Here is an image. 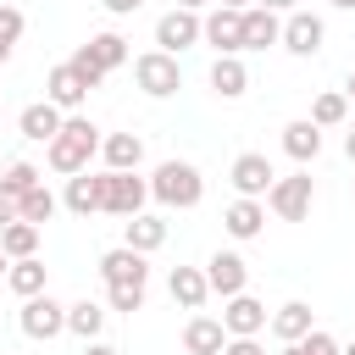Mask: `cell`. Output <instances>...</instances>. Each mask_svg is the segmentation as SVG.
<instances>
[{"instance_id":"1","label":"cell","mask_w":355,"mask_h":355,"mask_svg":"<svg viewBox=\"0 0 355 355\" xmlns=\"http://www.w3.org/2000/svg\"><path fill=\"white\" fill-rule=\"evenodd\" d=\"M100 139H105V133H100L89 116H78V111H72V116H67V128H61V133L44 144V161H50V172H61V178H78V172H89V161L100 155Z\"/></svg>"},{"instance_id":"2","label":"cell","mask_w":355,"mask_h":355,"mask_svg":"<svg viewBox=\"0 0 355 355\" xmlns=\"http://www.w3.org/2000/svg\"><path fill=\"white\" fill-rule=\"evenodd\" d=\"M150 200L155 205H166V211H194L200 200H205V178H200V166L194 161H161L155 172H150Z\"/></svg>"},{"instance_id":"3","label":"cell","mask_w":355,"mask_h":355,"mask_svg":"<svg viewBox=\"0 0 355 355\" xmlns=\"http://www.w3.org/2000/svg\"><path fill=\"white\" fill-rule=\"evenodd\" d=\"M311 200H316V178L300 166V172H288V178H277V183H272L266 211H272L277 222H305V216H311Z\"/></svg>"},{"instance_id":"4","label":"cell","mask_w":355,"mask_h":355,"mask_svg":"<svg viewBox=\"0 0 355 355\" xmlns=\"http://www.w3.org/2000/svg\"><path fill=\"white\" fill-rule=\"evenodd\" d=\"M133 83H139L150 100H166V94L183 89V67H178V55H166V50H144V55H133Z\"/></svg>"},{"instance_id":"5","label":"cell","mask_w":355,"mask_h":355,"mask_svg":"<svg viewBox=\"0 0 355 355\" xmlns=\"http://www.w3.org/2000/svg\"><path fill=\"white\" fill-rule=\"evenodd\" d=\"M194 44H205V17L200 11H161L155 17V50H166V55H183V50H194Z\"/></svg>"},{"instance_id":"6","label":"cell","mask_w":355,"mask_h":355,"mask_svg":"<svg viewBox=\"0 0 355 355\" xmlns=\"http://www.w3.org/2000/svg\"><path fill=\"white\" fill-rule=\"evenodd\" d=\"M17 327H22V338H33V344H50L55 333H67V305H61L55 294H33V300H22V311H17Z\"/></svg>"},{"instance_id":"7","label":"cell","mask_w":355,"mask_h":355,"mask_svg":"<svg viewBox=\"0 0 355 355\" xmlns=\"http://www.w3.org/2000/svg\"><path fill=\"white\" fill-rule=\"evenodd\" d=\"M227 183L239 189V200H266V194H272V183H277V172H272V161H266L261 150H244V155H233Z\"/></svg>"},{"instance_id":"8","label":"cell","mask_w":355,"mask_h":355,"mask_svg":"<svg viewBox=\"0 0 355 355\" xmlns=\"http://www.w3.org/2000/svg\"><path fill=\"white\" fill-rule=\"evenodd\" d=\"M144 200H150V178H139V172H105V216H139L144 211Z\"/></svg>"},{"instance_id":"9","label":"cell","mask_w":355,"mask_h":355,"mask_svg":"<svg viewBox=\"0 0 355 355\" xmlns=\"http://www.w3.org/2000/svg\"><path fill=\"white\" fill-rule=\"evenodd\" d=\"M322 44H327V22H322L316 11H288V17H283V50H288V55L311 61Z\"/></svg>"},{"instance_id":"10","label":"cell","mask_w":355,"mask_h":355,"mask_svg":"<svg viewBox=\"0 0 355 355\" xmlns=\"http://www.w3.org/2000/svg\"><path fill=\"white\" fill-rule=\"evenodd\" d=\"M266 305L244 288V294H233V300H222V327H227V338H261L266 333Z\"/></svg>"},{"instance_id":"11","label":"cell","mask_w":355,"mask_h":355,"mask_svg":"<svg viewBox=\"0 0 355 355\" xmlns=\"http://www.w3.org/2000/svg\"><path fill=\"white\" fill-rule=\"evenodd\" d=\"M205 283H211V294L233 300V294L250 288V261H244L239 250H216V255L205 261Z\"/></svg>"},{"instance_id":"12","label":"cell","mask_w":355,"mask_h":355,"mask_svg":"<svg viewBox=\"0 0 355 355\" xmlns=\"http://www.w3.org/2000/svg\"><path fill=\"white\" fill-rule=\"evenodd\" d=\"M100 277H105V288H116V283H139V288H144V283H150V255L116 244V250L100 255Z\"/></svg>"},{"instance_id":"13","label":"cell","mask_w":355,"mask_h":355,"mask_svg":"<svg viewBox=\"0 0 355 355\" xmlns=\"http://www.w3.org/2000/svg\"><path fill=\"white\" fill-rule=\"evenodd\" d=\"M205 44H211L216 55H239V50H244V11L216 6V11L205 17Z\"/></svg>"},{"instance_id":"14","label":"cell","mask_w":355,"mask_h":355,"mask_svg":"<svg viewBox=\"0 0 355 355\" xmlns=\"http://www.w3.org/2000/svg\"><path fill=\"white\" fill-rule=\"evenodd\" d=\"M183 349H189V355H222V349H227V327H222V316L194 311V316L183 322Z\"/></svg>"},{"instance_id":"15","label":"cell","mask_w":355,"mask_h":355,"mask_svg":"<svg viewBox=\"0 0 355 355\" xmlns=\"http://www.w3.org/2000/svg\"><path fill=\"white\" fill-rule=\"evenodd\" d=\"M44 100H50V105H61L67 116H72V111H78V105L89 100V83H83V78L72 72V61L50 67V78H44Z\"/></svg>"},{"instance_id":"16","label":"cell","mask_w":355,"mask_h":355,"mask_svg":"<svg viewBox=\"0 0 355 355\" xmlns=\"http://www.w3.org/2000/svg\"><path fill=\"white\" fill-rule=\"evenodd\" d=\"M17 128H22V139H33V144H50V139L67 128V111H61V105H50V100H33V105H22Z\"/></svg>"},{"instance_id":"17","label":"cell","mask_w":355,"mask_h":355,"mask_svg":"<svg viewBox=\"0 0 355 355\" xmlns=\"http://www.w3.org/2000/svg\"><path fill=\"white\" fill-rule=\"evenodd\" d=\"M61 205L72 211V216H94V211H105V172L94 178V172H78V178H67V194H61Z\"/></svg>"},{"instance_id":"18","label":"cell","mask_w":355,"mask_h":355,"mask_svg":"<svg viewBox=\"0 0 355 355\" xmlns=\"http://www.w3.org/2000/svg\"><path fill=\"white\" fill-rule=\"evenodd\" d=\"M166 294H172V305H183V311H200V305L211 300L205 266H172V277H166Z\"/></svg>"},{"instance_id":"19","label":"cell","mask_w":355,"mask_h":355,"mask_svg":"<svg viewBox=\"0 0 355 355\" xmlns=\"http://www.w3.org/2000/svg\"><path fill=\"white\" fill-rule=\"evenodd\" d=\"M266 327H272V338H277V344H300L305 333H316V322H311V305H305V300H283V305L272 311V322H266Z\"/></svg>"},{"instance_id":"20","label":"cell","mask_w":355,"mask_h":355,"mask_svg":"<svg viewBox=\"0 0 355 355\" xmlns=\"http://www.w3.org/2000/svg\"><path fill=\"white\" fill-rule=\"evenodd\" d=\"M283 155L300 161V166H311V161L322 155V128H316L311 116H294V122L283 128Z\"/></svg>"},{"instance_id":"21","label":"cell","mask_w":355,"mask_h":355,"mask_svg":"<svg viewBox=\"0 0 355 355\" xmlns=\"http://www.w3.org/2000/svg\"><path fill=\"white\" fill-rule=\"evenodd\" d=\"M100 161H105V172H139L144 139H139V133H105V139H100Z\"/></svg>"},{"instance_id":"22","label":"cell","mask_w":355,"mask_h":355,"mask_svg":"<svg viewBox=\"0 0 355 355\" xmlns=\"http://www.w3.org/2000/svg\"><path fill=\"white\" fill-rule=\"evenodd\" d=\"M222 227H227V239H261V227H266V200H233L227 211H222Z\"/></svg>"},{"instance_id":"23","label":"cell","mask_w":355,"mask_h":355,"mask_svg":"<svg viewBox=\"0 0 355 355\" xmlns=\"http://www.w3.org/2000/svg\"><path fill=\"white\" fill-rule=\"evenodd\" d=\"M122 244H128V250H139V255H155V250L166 244V222H161L155 211H139V216H128V222H122Z\"/></svg>"},{"instance_id":"24","label":"cell","mask_w":355,"mask_h":355,"mask_svg":"<svg viewBox=\"0 0 355 355\" xmlns=\"http://www.w3.org/2000/svg\"><path fill=\"white\" fill-rule=\"evenodd\" d=\"M266 44H283V17L266 6H250L244 11V50H266Z\"/></svg>"},{"instance_id":"25","label":"cell","mask_w":355,"mask_h":355,"mask_svg":"<svg viewBox=\"0 0 355 355\" xmlns=\"http://www.w3.org/2000/svg\"><path fill=\"white\" fill-rule=\"evenodd\" d=\"M6 288H11L17 300L50 294V272H44V261H39V255H28V261H11V272H6Z\"/></svg>"},{"instance_id":"26","label":"cell","mask_w":355,"mask_h":355,"mask_svg":"<svg viewBox=\"0 0 355 355\" xmlns=\"http://www.w3.org/2000/svg\"><path fill=\"white\" fill-rule=\"evenodd\" d=\"M211 89H216L222 100H239V94L250 89V67H244L239 55H216V61H211Z\"/></svg>"},{"instance_id":"27","label":"cell","mask_w":355,"mask_h":355,"mask_svg":"<svg viewBox=\"0 0 355 355\" xmlns=\"http://www.w3.org/2000/svg\"><path fill=\"white\" fill-rule=\"evenodd\" d=\"M100 327H105V305L100 300H72L67 305V333H78L89 344V338H100Z\"/></svg>"},{"instance_id":"28","label":"cell","mask_w":355,"mask_h":355,"mask_svg":"<svg viewBox=\"0 0 355 355\" xmlns=\"http://www.w3.org/2000/svg\"><path fill=\"white\" fill-rule=\"evenodd\" d=\"M311 122H316L322 133H327V128H344V122H349V94H344V89L316 94V100H311Z\"/></svg>"},{"instance_id":"29","label":"cell","mask_w":355,"mask_h":355,"mask_svg":"<svg viewBox=\"0 0 355 355\" xmlns=\"http://www.w3.org/2000/svg\"><path fill=\"white\" fill-rule=\"evenodd\" d=\"M89 55H94V61H100L105 72H116V67H128V61H133V50H128V39H122V33H111V28L89 39Z\"/></svg>"},{"instance_id":"30","label":"cell","mask_w":355,"mask_h":355,"mask_svg":"<svg viewBox=\"0 0 355 355\" xmlns=\"http://www.w3.org/2000/svg\"><path fill=\"white\" fill-rule=\"evenodd\" d=\"M55 205H61V200H55V194L39 183V189H28V194L17 200V222H33V227H44V222L55 216Z\"/></svg>"},{"instance_id":"31","label":"cell","mask_w":355,"mask_h":355,"mask_svg":"<svg viewBox=\"0 0 355 355\" xmlns=\"http://www.w3.org/2000/svg\"><path fill=\"white\" fill-rule=\"evenodd\" d=\"M39 233H44V227H33V222H11V227L0 233V250H6L11 261H28V255H39Z\"/></svg>"},{"instance_id":"32","label":"cell","mask_w":355,"mask_h":355,"mask_svg":"<svg viewBox=\"0 0 355 355\" xmlns=\"http://www.w3.org/2000/svg\"><path fill=\"white\" fill-rule=\"evenodd\" d=\"M44 178H39V166L33 161H6V172H0V189L11 194V200H22L28 189H39Z\"/></svg>"},{"instance_id":"33","label":"cell","mask_w":355,"mask_h":355,"mask_svg":"<svg viewBox=\"0 0 355 355\" xmlns=\"http://www.w3.org/2000/svg\"><path fill=\"white\" fill-rule=\"evenodd\" d=\"M105 311H122V316L144 311V288H139V283H116V288H105Z\"/></svg>"},{"instance_id":"34","label":"cell","mask_w":355,"mask_h":355,"mask_svg":"<svg viewBox=\"0 0 355 355\" xmlns=\"http://www.w3.org/2000/svg\"><path fill=\"white\" fill-rule=\"evenodd\" d=\"M22 28H28V22H22V11H17V6H0V67H6V55L17 50Z\"/></svg>"},{"instance_id":"35","label":"cell","mask_w":355,"mask_h":355,"mask_svg":"<svg viewBox=\"0 0 355 355\" xmlns=\"http://www.w3.org/2000/svg\"><path fill=\"white\" fill-rule=\"evenodd\" d=\"M67 61H72V72H78V78H83L89 89H100V83H105V67H100V61L89 55V44H78V50H72Z\"/></svg>"},{"instance_id":"36","label":"cell","mask_w":355,"mask_h":355,"mask_svg":"<svg viewBox=\"0 0 355 355\" xmlns=\"http://www.w3.org/2000/svg\"><path fill=\"white\" fill-rule=\"evenodd\" d=\"M300 344H305V355H338V349H344V344H338L333 333H322V327H316V333H305Z\"/></svg>"},{"instance_id":"37","label":"cell","mask_w":355,"mask_h":355,"mask_svg":"<svg viewBox=\"0 0 355 355\" xmlns=\"http://www.w3.org/2000/svg\"><path fill=\"white\" fill-rule=\"evenodd\" d=\"M222 355H266V349H261V338H227Z\"/></svg>"},{"instance_id":"38","label":"cell","mask_w":355,"mask_h":355,"mask_svg":"<svg viewBox=\"0 0 355 355\" xmlns=\"http://www.w3.org/2000/svg\"><path fill=\"white\" fill-rule=\"evenodd\" d=\"M100 6H105V11H111V17H133V11H139V6H144V0H100Z\"/></svg>"},{"instance_id":"39","label":"cell","mask_w":355,"mask_h":355,"mask_svg":"<svg viewBox=\"0 0 355 355\" xmlns=\"http://www.w3.org/2000/svg\"><path fill=\"white\" fill-rule=\"evenodd\" d=\"M11 222H17V200H11V194H6V189H0V233H6V227H11Z\"/></svg>"},{"instance_id":"40","label":"cell","mask_w":355,"mask_h":355,"mask_svg":"<svg viewBox=\"0 0 355 355\" xmlns=\"http://www.w3.org/2000/svg\"><path fill=\"white\" fill-rule=\"evenodd\" d=\"M255 6H266V11H277V17H288V11H300L294 0H255Z\"/></svg>"},{"instance_id":"41","label":"cell","mask_w":355,"mask_h":355,"mask_svg":"<svg viewBox=\"0 0 355 355\" xmlns=\"http://www.w3.org/2000/svg\"><path fill=\"white\" fill-rule=\"evenodd\" d=\"M83 355H122V349H111V344H100V338H89V344H83Z\"/></svg>"},{"instance_id":"42","label":"cell","mask_w":355,"mask_h":355,"mask_svg":"<svg viewBox=\"0 0 355 355\" xmlns=\"http://www.w3.org/2000/svg\"><path fill=\"white\" fill-rule=\"evenodd\" d=\"M178 11H200V6H211V0H172Z\"/></svg>"},{"instance_id":"43","label":"cell","mask_w":355,"mask_h":355,"mask_svg":"<svg viewBox=\"0 0 355 355\" xmlns=\"http://www.w3.org/2000/svg\"><path fill=\"white\" fill-rule=\"evenodd\" d=\"M216 6H227V11H250L255 0H216Z\"/></svg>"},{"instance_id":"44","label":"cell","mask_w":355,"mask_h":355,"mask_svg":"<svg viewBox=\"0 0 355 355\" xmlns=\"http://www.w3.org/2000/svg\"><path fill=\"white\" fill-rule=\"evenodd\" d=\"M344 155H349V161H355V128H349V133H344Z\"/></svg>"},{"instance_id":"45","label":"cell","mask_w":355,"mask_h":355,"mask_svg":"<svg viewBox=\"0 0 355 355\" xmlns=\"http://www.w3.org/2000/svg\"><path fill=\"white\" fill-rule=\"evenodd\" d=\"M6 272H11V255H6V250H0V283H6Z\"/></svg>"},{"instance_id":"46","label":"cell","mask_w":355,"mask_h":355,"mask_svg":"<svg viewBox=\"0 0 355 355\" xmlns=\"http://www.w3.org/2000/svg\"><path fill=\"white\" fill-rule=\"evenodd\" d=\"M277 355H305V344H283V349H277Z\"/></svg>"},{"instance_id":"47","label":"cell","mask_w":355,"mask_h":355,"mask_svg":"<svg viewBox=\"0 0 355 355\" xmlns=\"http://www.w3.org/2000/svg\"><path fill=\"white\" fill-rule=\"evenodd\" d=\"M344 94H349V100H355V72H349V83H344Z\"/></svg>"},{"instance_id":"48","label":"cell","mask_w":355,"mask_h":355,"mask_svg":"<svg viewBox=\"0 0 355 355\" xmlns=\"http://www.w3.org/2000/svg\"><path fill=\"white\" fill-rule=\"evenodd\" d=\"M333 6H338V11H355V0H333Z\"/></svg>"},{"instance_id":"49","label":"cell","mask_w":355,"mask_h":355,"mask_svg":"<svg viewBox=\"0 0 355 355\" xmlns=\"http://www.w3.org/2000/svg\"><path fill=\"white\" fill-rule=\"evenodd\" d=\"M338 355H355V338H349V344H344V349H338Z\"/></svg>"},{"instance_id":"50","label":"cell","mask_w":355,"mask_h":355,"mask_svg":"<svg viewBox=\"0 0 355 355\" xmlns=\"http://www.w3.org/2000/svg\"><path fill=\"white\" fill-rule=\"evenodd\" d=\"M349 194H355V178H349Z\"/></svg>"}]
</instances>
